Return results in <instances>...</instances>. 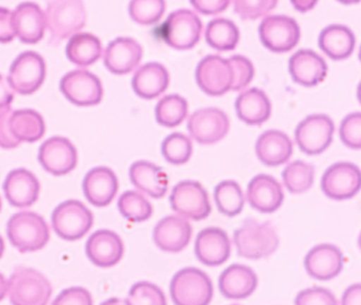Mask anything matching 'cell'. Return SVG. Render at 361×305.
<instances>
[{
  "label": "cell",
  "instance_id": "6da1fadb",
  "mask_svg": "<svg viewBox=\"0 0 361 305\" xmlns=\"http://www.w3.org/2000/svg\"><path fill=\"white\" fill-rule=\"evenodd\" d=\"M233 241L238 256L249 260H259L276 251L279 237L271 222H259L248 218L234 231Z\"/></svg>",
  "mask_w": 361,
  "mask_h": 305
},
{
  "label": "cell",
  "instance_id": "7a4b0ae2",
  "mask_svg": "<svg viewBox=\"0 0 361 305\" xmlns=\"http://www.w3.org/2000/svg\"><path fill=\"white\" fill-rule=\"evenodd\" d=\"M7 234L18 251L33 252L45 247L49 241L50 230L41 215L35 212L22 211L10 218Z\"/></svg>",
  "mask_w": 361,
  "mask_h": 305
},
{
  "label": "cell",
  "instance_id": "3957f363",
  "mask_svg": "<svg viewBox=\"0 0 361 305\" xmlns=\"http://www.w3.org/2000/svg\"><path fill=\"white\" fill-rule=\"evenodd\" d=\"M8 294L14 305H46L52 294L47 277L29 267H18L8 282Z\"/></svg>",
  "mask_w": 361,
  "mask_h": 305
},
{
  "label": "cell",
  "instance_id": "277c9868",
  "mask_svg": "<svg viewBox=\"0 0 361 305\" xmlns=\"http://www.w3.org/2000/svg\"><path fill=\"white\" fill-rule=\"evenodd\" d=\"M45 20L54 42L66 40L85 25V6L82 0H50Z\"/></svg>",
  "mask_w": 361,
  "mask_h": 305
},
{
  "label": "cell",
  "instance_id": "5b68a950",
  "mask_svg": "<svg viewBox=\"0 0 361 305\" xmlns=\"http://www.w3.org/2000/svg\"><path fill=\"white\" fill-rule=\"evenodd\" d=\"M170 294L176 305H207L212 300V281L204 271L187 267L173 277Z\"/></svg>",
  "mask_w": 361,
  "mask_h": 305
},
{
  "label": "cell",
  "instance_id": "8992f818",
  "mask_svg": "<svg viewBox=\"0 0 361 305\" xmlns=\"http://www.w3.org/2000/svg\"><path fill=\"white\" fill-rule=\"evenodd\" d=\"M202 23L200 17L187 8L174 11L157 29V35L172 48L189 50L200 40Z\"/></svg>",
  "mask_w": 361,
  "mask_h": 305
},
{
  "label": "cell",
  "instance_id": "52a82bcc",
  "mask_svg": "<svg viewBox=\"0 0 361 305\" xmlns=\"http://www.w3.org/2000/svg\"><path fill=\"white\" fill-rule=\"evenodd\" d=\"M52 227L59 237L66 241L82 239L94 225L92 211L81 201H64L52 213Z\"/></svg>",
  "mask_w": 361,
  "mask_h": 305
},
{
  "label": "cell",
  "instance_id": "ba28073f",
  "mask_svg": "<svg viewBox=\"0 0 361 305\" xmlns=\"http://www.w3.org/2000/svg\"><path fill=\"white\" fill-rule=\"evenodd\" d=\"M45 78V59L39 53L26 51L12 63L8 82L16 92L28 95L39 90Z\"/></svg>",
  "mask_w": 361,
  "mask_h": 305
},
{
  "label": "cell",
  "instance_id": "9c48e42d",
  "mask_svg": "<svg viewBox=\"0 0 361 305\" xmlns=\"http://www.w3.org/2000/svg\"><path fill=\"white\" fill-rule=\"evenodd\" d=\"M171 207L179 215L193 220H202L211 213L208 192L200 182L183 180L173 188Z\"/></svg>",
  "mask_w": 361,
  "mask_h": 305
},
{
  "label": "cell",
  "instance_id": "30bf717a",
  "mask_svg": "<svg viewBox=\"0 0 361 305\" xmlns=\"http://www.w3.org/2000/svg\"><path fill=\"white\" fill-rule=\"evenodd\" d=\"M262 44L276 53L293 50L300 40L301 31L295 19L284 15H270L262 20L259 27Z\"/></svg>",
  "mask_w": 361,
  "mask_h": 305
},
{
  "label": "cell",
  "instance_id": "8fae6325",
  "mask_svg": "<svg viewBox=\"0 0 361 305\" xmlns=\"http://www.w3.org/2000/svg\"><path fill=\"white\" fill-rule=\"evenodd\" d=\"M335 125L326 114H310L298 124L295 131V142L302 152L319 155L324 152L333 140Z\"/></svg>",
  "mask_w": 361,
  "mask_h": 305
},
{
  "label": "cell",
  "instance_id": "7c38bea8",
  "mask_svg": "<svg viewBox=\"0 0 361 305\" xmlns=\"http://www.w3.org/2000/svg\"><path fill=\"white\" fill-rule=\"evenodd\" d=\"M60 89L69 102L78 106L98 105L104 92L100 78L84 69L65 74L61 80Z\"/></svg>",
  "mask_w": 361,
  "mask_h": 305
},
{
  "label": "cell",
  "instance_id": "4fadbf2b",
  "mask_svg": "<svg viewBox=\"0 0 361 305\" xmlns=\"http://www.w3.org/2000/svg\"><path fill=\"white\" fill-rule=\"evenodd\" d=\"M195 78L204 93L219 97L231 90L233 72L228 59L219 55H207L198 63Z\"/></svg>",
  "mask_w": 361,
  "mask_h": 305
},
{
  "label": "cell",
  "instance_id": "5bb4252c",
  "mask_svg": "<svg viewBox=\"0 0 361 305\" xmlns=\"http://www.w3.org/2000/svg\"><path fill=\"white\" fill-rule=\"evenodd\" d=\"M361 173L352 162H337L323 174L321 189L329 198L344 201L354 197L360 190Z\"/></svg>",
  "mask_w": 361,
  "mask_h": 305
},
{
  "label": "cell",
  "instance_id": "9a60e30c",
  "mask_svg": "<svg viewBox=\"0 0 361 305\" xmlns=\"http://www.w3.org/2000/svg\"><path fill=\"white\" fill-rule=\"evenodd\" d=\"M229 118L223 110L206 107L196 110L188 121L190 136L200 144H214L229 131Z\"/></svg>",
  "mask_w": 361,
  "mask_h": 305
},
{
  "label": "cell",
  "instance_id": "2e32d148",
  "mask_svg": "<svg viewBox=\"0 0 361 305\" xmlns=\"http://www.w3.org/2000/svg\"><path fill=\"white\" fill-rule=\"evenodd\" d=\"M39 161L48 173L66 175L77 167L78 150L71 140L56 136L42 144Z\"/></svg>",
  "mask_w": 361,
  "mask_h": 305
},
{
  "label": "cell",
  "instance_id": "e0dca14e",
  "mask_svg": "<svg viewBox=\"0 0 361 305\" xmlns=\"http://www.w3.org/2000/svg\"><path fill=\"white\" fill-rule=\"evenodd\" d=\"M344 258L339 248L331 244L314 246L304 260L306 273L319 281H329L341 273Z\"/></svg>",
  "mask_w": 361,
  "mask_h": 305
},
{
  "label": "cell",
  "instance_id": "ac0fdd59",
  "mask_svg": "<svg viewBox=\"0 0 361 305\" xmlns=\"http://www.w3.org/2000/svg\"><path fill=\"white\" fill-rule=\"evenodd\" d=\"M192 230L189 220L183 216L169 215L158 222L153 239L158 248L166 252H180L189 245Z\"/></svg>",
  "mask_w": 361,
  "mask_h": 305
},
{
  "label": "cell",
  "instance_id": "d6986e66",
  "mask_svg": "<svg viewBox=\"0 0 361 305\" xmlns=\"http://www.w3.org/2000/svg\"><path fill=\"white\" fill-rule=\"evenodd\" d=\"M195 254L207 266L224 264L231 254V244L226 231L216 227L202 229L196 237Z\"/></svg>",
  "mask_w": 361,
  "mask_h": 305
},
{
  "label": "cell",
  "instance_id": "ffe728a7",
  "mask_svg": "<svg viewBox=\"0 0 361 305\" xmlns=\"http://www.w3.org/2000/svg\"><path fill=\"white\" fill-rule=\"evenodd\" d=\"M142 55V47L137 40L130 37H118L109 42L105 50V67L111 73L123 76L138 67Z\"/></svg>",
  "mask_w": 361,
  "mask_h": 305
},
{
  "label": "cell",
  "instance_id": "44dd1931",
  "mask_svg": "<svg viewBox=\"0 0 361 305\" xmlns=\"http://www.w3.org/2000/svg\"><path fill=\"white\" fill-rule=\"evenodd\" d=\"M288 69L293 80L304 87L317 86L327 74L324 59L310 49H301L293 53L289 59Z\"/></svg>",
  "mask_w": 361,
  "mask_h": 305
},
{
  "label": "cell",
  "instance_id": "7402d4cb",
  "mask_svg": "<svg viewBox=\"0 0 361 305\" xmlns=\"http://www.w3.org/2000/svg\"><path fill=\"white\" fill-rule=\"evenodd\" d=\"M247 199L253 209L262 213H272L282 205L284 193L276 178L267 174H259L249 182Z\"/></svg>",
  "mask_w": 361,
  "mask_h": 305
},
{
  "label": "cell",
  "instance_id": "603a6c76",
  "mask_svg": "<svg viewBox=\"0 0 361 305\" xmlns=\"http://www.w3.org/2000/svg\"><path fill=\"white\" fill-rule=\"evenodd\" d=\"M124 245L121 237L111 230H99L86 243V254L94 265L103 268L114 266L121 261Z\"/></svg>",
  "mask_w": 361,
  "mask_h": 305
},
{
  "label": "cell",
  "instance_id": "cb8c5ba5",
  "mask_svg": "<svg viewBox=\"0 0 361 305\" xmlns=\"http://www.w3.org/2000/svg\"><path fill=\"white\" fill-rule=\"evenodd\" d=\"M41 184L32 172L16 169L10 172L4 184V191L8 201L14 207H30L37 203Z\"/></svg>",
  "mask_w": 361,
  "mask_h": 305
},
{
  "label": "cell",
  "instance_id": "d4e9b609",
  "mask_svg": "<svg viewBox=\"0 0 361 305\" xmlns=\"http://www.w3.org/2000/svg\"><path fill=\"white\" fill-rule=\"evenodd\" d=\"M119 189L117 176L106 167H94L86 174L83 191L86 199L96 207H106L115 198Z\"/></svg>",
  "mask_w": 361,
  "mask_h": 305
},
{
  "label": "cell",
  "instance_id": "484cf974",
  "mask_svg": "<svg viewBox=\"0 0 361 305\" xmlns=\"http://www.w3.org/2000/svg\"><path fill=\"white\" fill-rule=\"evenodd\" d=\"M16 35L24 44H37L46 30L45 13L35 2H23L13 12Z\"/></svg>",
  "mask_w": 361,
  "mask_h": 305
},
{
  "label": "cell",
  "instance_id": "4316f807",
  "mask_svg": "<svg viewBox=\"0 0 361 305\" xmlns=\"http://www.w3.org/2000/svg\"><path fill=\"white\" fill-rule=\"evenodd\" d=\"M257 286V275L246 265H231L219 275V292L225 298L231 300L248 298Z\"/></svg>",
  "mask_w": 361,
  "mask_h": 305
},
{
  "label": "cell",
  "instance_id": "83f0119b",
  "mask_svg": "<svg viewBox=\"0 0 361 305\" xmlns=\"http://www.w3.org/2000/svg\"><path fill=\"white\" fill-rule=\"evenodd\" d=\"M130 178L138 190L154 198H161L168 192V174L162 167L149 161L139 160L133 163L130 167Z\"/></svg>",
  "mask_w": 361,
  "mask_h": 305
},
{
  "label": "cell",
  "instance_id": "f1b7e54d",
  "mask_svg": "<svg viewBox=\"0 0 361 305\" xmlns=\"http://www.w3.org/2000/svg\"><path fill=\"white\" fill-rule=\"evenodd\" d=\"M290 138L281 131L270 129L259 136L255 144V152L262 163L268 167H278L287 162L293 155Z\"/></svg>",
  "mask_w": 361,
  "mask_h": 305
},
{
  "label": "cell",
  "instance_id": "f546056e",
  "mask_svg": "<svg viewBox=\"0 0 361 305\" xmlns=\"http://www.w3.org/2000/svg\"><path fill=\"white\" fill-rule=\"evenodd\" d=\"M170 74L164 65L149 63L139 68L133 78L132 85L135 93L145 100L159 97L168 89Z\"/></svg>",
  "mask_w": 361,
  "mask_h": 305
},
{
  "label": "cell",
  "instance_id": "4dcf8cb0",
  "mask_svg": "<svg viewBox=\"0 0 361 305\" xmlns=\"http://www.w3.org/2000/svg\"><path fill=\"white\" fill-rule=\"evenodd\" d=\"M236 114L249 125H259L269 119L271 103L265 92L259 88L243 91L235 101Z\"/></svg>",
  "mask_w": 361,
  "mask_h": 305
},
{
  "label": "cell",
  "instance_id": "1f68e13d",
  "mask_svg": "<svg viewBox=\"0 0 361 305\" xmlns=\"http://www.w3.org/2000/svg\"><path fill=\"white\" fill-rule=\"evenodd\" d=\"M318 44L327 56L334 61H342L352 55L356 38L346 25H329L321 31Z\"/></svg>",
  "mask_w": 361,
  "mask_h": 305
},
{
  "label": "cell",
  "instance_id": "d6a6232c",
  "mask_svg": "<svg viewBox=\"0 0 361 305\" xmlns=\"http://www.w3.org/2000/svg\"><path fill=\"white\" fill-rule=\"evenodd\" d=\"M101 40L92 33H78L71 36L66 46V55L71 63L87 67L102 56Z\"/></svg>",
  "mask_w": 361,
  "mask_h": 305
},
{
  "label": "cell",
  "instance_id": "836d02e7",
  "mask_svg": "<svg viewBox=\"0 0 361 305\" xmlns=\"http://www.w3.org/2000/svg\"><path fill=\"white\" fill-rule=\"evenodd\" d=\"M12 133L20 142H37L46 133V124L41 114L33 109H20L12 112L9 120Z\"/></svg>",
  "mask_w": 361,
  "mask_h": 305
},
{
  "label": "cell",
  "instance_id": "e575fe53",
  "mask_svg": "<svg viewBox=\"0 0 361 305\" xmlns=\"http://www.w3.org/2000/svg\"><path fill=\"white\" fill-rule=\"evenodd\" d=\"M207 42L217 51H231L240 42V30L233 21L226 18H215L207 25Z\"/></svg>",
  "mask_w": 361,
  "mask_h": 305
},
{
  "label": "cell",
  "instance_id": "d590c367",
  "mask_svg": "<svg viewBox=\"0 0 361 305\" xmlns=\"http://www.w3.org/2000/svg\"><path fill=\"white\" fill-rule=\"evenodd\" d=\"M214 201L219 211L229 217L238 215L244 209V193L234 180H225L215 186Z\"/></svg>",
  "mask_w": 361,
  "mask_h": 305
},
{
  "label": "cell",
  "instance_id": "8d00e7d4",
  "mask_svg": "<svg viewBox=\"0 0 361 305\" xmlns=\"http://www.w3.org/2000/svg\"><path fill=\"white\" fill-rule=\"evenodd\" d=\"M189 106L187 100L179 95H169L162 97L156 105V120L164 127L178 126L187 118Z\"/></svg>",
  "mask_w": 361,
  "mask_h": 305
},
{
  "label": "cell",
  "instance_id": "74e56055",
  "mask_svg": "<svg viewBox=\"0 0 361 305\" xmlns=\"http://www.w3.org/2000/svg\"><path fill=\"white\" fill-rule=\"evenodd\" d=\"M314 167L310 163L295 160L289 163L282 173L283 182L289 192L301 194L314 184Z\"/></svg>",
  "mask_w": 361,
  "mask_h": 305
},
{
  "label": "cell",
  "instance_id": "f35d334b",
  "mask_svg": "<svg viewBox=\"0 0 361 305\" xmlns=\"http://www.w3.org/2000/svg\"><path fill=\"white\" fill-rule=\"evenodd\" d=\"M118 208L122 215L130 222H145L153 214V205L136 191H126L118 201Z\"/></svg>",
  "mask_w": 361,
  "mask_h": 305
},
{
  "label": "cell",
  "instance_id": "ab89813d",
  "mask_svg": "<svg viewBox=\"0 0 361 305\" xmlns=\"http://www.w3.org/2000/svg\"><path fill=\"white\" fill-rule=\"evenodd\" d=\"M161 152L169 163L183 165L192 157L193 144L188 136L181 133H173L162 142Z\"/></svg>",
  "mask_w": 361,
  "mask_h": 305
},
{
  "label": "cell",
  "instance_id": "60d3db41",
  "mask_svg": "<svg viewBox=\"0 0 361 305\" xmlns=\"http://www.w3.org/2000/svg\"><path fill=\"white\" fill-rule=\"evenodd\" d=\"M166 8V0H130L128 13L139 25H152L161 19Z\"/></svg>",
  "mask_w": 361,
  "mask_h": 305
},
{
  "label": "cell",
  "instance_id": "b9f144b4",
  "mask_svg": "<svg viewBox=\"0 0 361 305\" xmlns=\"http://www.w3.org/2000/svg\"><path fill=\"white\" fill-rule=\"evenodd\" d=\"M126 303L130 305H166V299L161 288L147 281L133 285Z\"/></svg>",
  "mask_w": 361,
  "mask_h": 305
},
{
  "label": "cell",
  "instance_id": "7bdbcfd3",
  "mask_svg": "<svg viewBox=\"0 0 361 305\" xmlns=\"http://www.w3.org/2000/svg\"><path fill=\"white\" fill-rule=\"evenodd\" d=\"M234 11L246 20H255L271 12L278 0H233Z\"/></svg>",
  "mask_w": 361,
  "mask_h": 305
},
{
  "label": "cell",
  "instance_id": "ee69618b",
  "mask_svg": "<svg viewBox=\"0 0 361 305\" xmlns=\"http://www.w3.org/2000/svg\"><path fill=\"white\" fill-rule=\"evenodd\" d=\"M230 65L233 72V83H232L231 90H242L245 87L248 86L255 76V67L250 59L243 55H233L230 57Z\"/></svg>",
  "mask_w": 361,
  "mask_h": 305
},
{
  "label": "cell",
  "instance_id": "f6af8a7d",
  "mask_svg": "<svg viewBox=\"0 0 361 305\" xmlns=\"http://www.w3.org/2000/svg\"><path fill=\"white\" fill-rule=\"evenodd\" d=\"M340 139L348 148L359 150L361 148V114L352 112L340 124Z\"/></svg>",
  "mask_w": 361,
  "mask_h": 305
},
{
  "label": "cell",
  "instance_id": "bcb514c9",
  "mask_svg": "<svg viewBox=\"0 0 361 305\" xmlns=\"http://www.w3.org/2000/svg\"><path fill=\"white\" fill-rule=\"evenodd\" d=\"M297 305H336L334 294L323 287L307 288L298 294L295 300Z\"/></svg>",
  "mask_w": 361,
  "mask_h": 305
},
{
  "label": "cell",
  "instance_id": "7dc6e473",
  "mask_svg": "<svg viewBox=\"0 0 361 305\" xmlns=\"http://www.w3.org/2000/svg\"><path fill=\"white\" fill-rule=\"evenodd\" d=\"M54 303L56 305H92V299L85 288L71 287L63 290Z\"/></svg>",
  "mask_w": 361,
  "mask_h": 305
},
{
  "label": "cell",
  "instance_id": "c3c4849f",
  "mask_svg": "<svg viewBox=\"0 0 361 305\" xmlns=\"http://www.w3.org/2000/svg\"><path fill=\"white\" fill-rule=\"evenodd\" d=\"M12 109L10 106L0 109V146L4 148H16L20 145V141L12 133L9 120Z\"/></svg>",
  "mask_w": 361,
  "mask_h": 305
},
{
  "label": "cell",
  "instance_id": "681fc988",
  "mask_svg": "<svg viewBox=\"0 0 361 305\" xmlns=\"http://www.w3.org/2000/svg\"><path fill=\"white\" fill-rule=\"evenodd\" d=\"M13 23V12L0 6V42L7 44L16 38Z\"/></svg>",
  "mask_w": 361,
  "mask_h": 305
},
{
  "label": "cell",
  "instance_id": "f907efd6",
  "mask_svg": "<svg viewBox=\"0 0 361 305\" xmlns=\"http://www.w3.org/2000/svg\"><path fill=\"white\" fill-rule=\"evenodd\" d=\"M197 12L204 15H216L229 6L230 0H190Z\"/></svg>",
  "mask_w": 361,
  "mask_h": 305
},
{
  "label": "cell",
  "instance_id": "816d5d0a",
  "mask_svg": "<svg viewBox=\"0 0 361 305\" xmlns=\"http://www.w3.org/2000/svg\"><path fill=\"white\" fill-rule=\"evenodd\" d=\"M14 99V90L10 86L8 78L0 74V109L11 105Z\"/></svg>",
  "mask_w": 361,
  "mask_h": 305
},
{
  "label": "cell",
  "instance_id": "f5cc1de1",
  "mask_svg": "<svg viewBox=\"0 0 361 305\" xmlns=\"http://www.w3.org/2000/svg\"><path fill=\"white\" fill-rule=\"evenodd\" d=\"M342 304L345 305H361V285L354 284L350 286L342 296Z\"/></svg>",
  "mask_w": 361,
  "mask_h": 305
},
{
  "label": "cell",
  "instance_id": "db71d44e",
  "mask_svg": "<svg viewBox=\"0 0 361 305\" xmlns=\"http://www.w3.org/2000/svg\"><path fill=\"white\" fill-rule=\"evenodd\" d=\"M290 2L298 12L305 13L312 10L318 4V0H290Z\"/></svg>",
  "mask_w": 361,
  "mask_h": 305
},
{
  "label": "cell",
  "instance_id": "11a10c76",
  "mask_svg": "<svg viewBox=\"0 0 361 305\" xmlns=\"http://www.w3.org/2000/svg\"><path fill=\"white\" fill-rule=\"evenodd\" d=\"M8 292V283L5 277L0 273V301L4 300Z\"/></svg>",
  "mask_w": 361,
  "mask_h": 305
},
{
  "label": "cell",
  "instance_id": "9f6ffc18",
  "mask_svg": "<svg viewBox=\"0 0 361 305\" xmlns=\"http://www.w3.org/2000/svg\"><path fill=\"white\" fill-rule=\"evenodd\" d=\"M4 251H5V241H4L3 237L0 235V258L3 256Z\"/></svg>",
  "mask_w": 361,
  "mask_h": 305
},
{
  "label": "cell",
  "instance_id": "6f0895ef",
  "mask_svg": "<svg viewBox=\"0 0 361 305\" xmlns=\"http://www.w3.org/2000/svg\"><path fill=\"white\" fill-rule=\"evenodd\" d=\"M337 1H339L340 4H358L360 0H337Z\"/></svg>",
  "mask_w": 361,
  "mask_h": 305
},
{
  "label": "cell",
  "instance_id": "680465c9",
  "mask_svg": "<svg viewBox=\"0 0 361 305\" xmlns=\"http://www.w3.org/2000/svg\"><path fill=\"white\" fill-rule=\"evenodd\" d=\"M1 207H3V203H1V198H0V211H1Z\"/></svg>",
  "mask_w": 361,
  "mask_h": 305
}]
</instances>
